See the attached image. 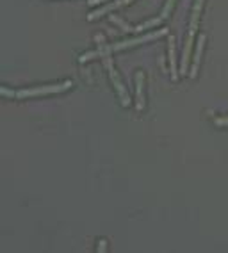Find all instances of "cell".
Returning <instances> with one entry per match:
<instances>
[{
  "label": "cell",
  "instance_id": "6da1fadb",
  "mask_svg": "<svg viewBox=\"0 0 228 253\" xmlns=\"http://www.w3.org/2000/svg\"><path fill=\"white\" fill-rule=\"evenodd\" d=\"M95 40H96V43H98V50H100V57L104 59L105 70L109 73L111 82L114 84V89H116V93H118V96H119V102H121L123 107H128V105H130V96H128L127 87H125V84L121 82V79H119L118 72L114 68L113 57H111V52H113V50H111L109 45H105V40L102 34H98Z\"/></svg>",
  "mask_w": 228,
  "mask_h": 253
},
{
  "label": "cell",
  "instance_id": "7a4b0ae2",
  "mask_svg": "<svg viewBox=\"0 0 228 253\" xmlns=\"http://www.w3.org/2000/svg\"><path fill=\"white\" fill-rule=\"evenodd\" d=\"M203 2H205V0H194V7H192V13H191V22H189V31H187V41H186V46H184V54H182L180 75H186L187 70H189L192 41H194V34H196V31H198V22H200L201 9H203Z\"/></svg>",
  "mask_w": 228,
  "mask_h": 253
},
{
  "label": "cell",
  "instance_id": "3957f363",
  "mask_svg": "<svg viewBox=\"0 0 228 253\" xmlns=\"http://www.w3.org/2000/svg\"><path fill=\"white\" fill-rule=\"evenodd\" d=\"M73 84L72 81H64L59 84H50V86H39V87H27L20 91H9L7 87H2V95L11 96V98H29V96H43V95H54V93H63L70 89Z\"/></svg>",
  "mask_w": 228,
  "mask_h": 253
},
{
  "label": "cell",
  "instance_id": "277c9868",
  "mask_svg": "<svg viewBox=\"0 0 228 253\" xmlns=\"http://www.w3.org/2000/svg\"><path fill=\"white\" fill-rule=\"evenodd\" d=\"M166 34H168V29H160V31L148 32V34H143V36L134 38V40H125V41H119V43H116V45H111V50H113V52H119V50L132 48V46L143 45V43H148V41L157 40V38L166 36Z\"/></svg>",
  "mask_w": 228,
  "mask_h": 253
},
{
  "label": "cell",
  "instance_id": "5b68a950",
  "mask_svg": "<svg viewBox=\"0 0 228 253\" xmlns=\"http://www.w3.org/2000/svg\"><path fill=\"white\" fill-rule=\"evenodd\" d=\"M132 2H134V0H114V2L105 4L104 7H100V9H96V11H93V13H89L87 20H89V22H93V20L100 18V16H105V14L113 13L114 9H119V7H123V5L132 4Z\"/></svg>",
  "mask_w": 228,
  "mask_h": 253
},
{
  "label": "cell",
  "instance_id": "8992f818",
  "mask_svg": "<svg viewBox=\"0 0 228 253\" xmlns=\"http://www.w3.org/2000/svg\"><path fill=\"white\" fill-rule=\"evenodd\" d=\"M136 109H145V73L136 72Z\"/></svg>",
  "mask_w": 228,
  "mask_h": 253
},
{
  "label": "cell",
  "instance_id": "52a82bcc",
  "mask_svg": "<svg viewBox=\"0 0 228 253\" xmlns=\"http://www.w3.org/2000/svg\"><path fill=\"white\" fill-rule=\"evenodd\" d=\"M203 45H205V36L200 34L198 43H196V52H194V57H192L191 72H189V77H192V79L198 75V68H200V63H201V55H203Z\"/></svg>",
  "mask_w": 228,
  "mask_h": 253
},
{
  "label": "cell",
  "instance_id": "ba28073f",
  "mask_svg": "<svg viewBox=\"0 0 228 253\" xmlns=\"http://www.w3.org/2000/svg\"><path fill=\"white\" fill-rule=\"evenodd\" d=\"M168 54H169V70H171V79L177 81L180 72L177 70V55H175V38L169 36L168 40Z\"/></svg>",
  "mask_w": 228,
  "mask_h": 253
},
{
  "label": "cell",
  "instance_id": "9c48e42d",
  "mask_svg": "<svg viewBox=\"0 0 228 253\" xmlns=\"http://www.w3.org/2000/svg\"><path fill=\"white\" fill-rule=\"evenodd\" d=\"M164 22V20L160 18H153V20H148V22H145V23H141V25H136V32H143V31H148V29H152V27H157V25H160V23Z\"/></svg>",
  "mask_w": 228,
  "mask_h": 253
},
{
  "label": "cell",
  "instance_id": "30bf717a",
  "mask_svg": "<svg viewBox=\"0 0 228 253\" xmlns=\"http://www.w3.org/2000/svg\"><path fill=\"white\" fill-rule=\"evenodd\" d=\"M109 20H111L113 23H116V25H119V27H121V31H125V32H136V27H132V25H128L127 22H123V20L119 18V16H116V14H111Z\"/></svg>",
  "mask_w": 228,
  "mask_h": 253
},
{
  "label": "cell",
  "instance_id": "8fae6325",
  "mask_svg": "<svg viewBox=\"0 0 228 253\" xmlns=\"http://www.w3.org/2000/svg\"><path fill=\"white\" fill-rule=\"evenodd\" d=\"M175 2H177V0H168V2H166L164 7H162V13H160V18L162 20L169 18V14H171V11H173V7H175Z\"/></svg>",
  "mask_w": 228,
  "mask_h": 253
},
{
  "label": "cell",
  "instance_id": "7c38bea8",
  "mask_svg": "<svg viewBox=\"0 0 228 253\" xmlns=\"http://www.w3.org/2000/svg\"><path fill=\"white\" fill-rule=\"evenodd\" d=\"M104 2H109V0H87L89 5H98V4H104Z\"/></svg>",
  "mask_w": 228,
  "mask_h": 253
}]
</instances>
